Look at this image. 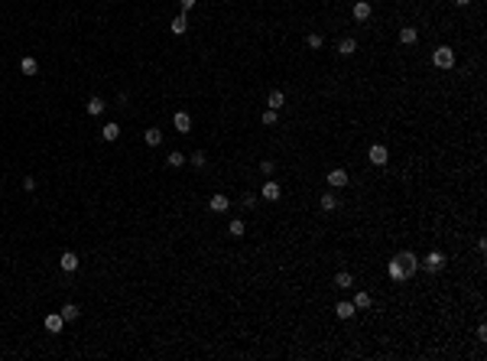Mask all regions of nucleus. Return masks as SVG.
I'll return each mask as SVG.
<instances>
[{
    "label": "nucleus",
    "mask_w": 487,
    "mask_h": 361,
    "mask_svg": "<svg viewBox=\"0 0 487 361\" xmlns=\"http://www.w3.org/2000/svg\"><path fill=\"white\" fill-rule=\"evenodd\" d=\"M101 137H104L108 143H114L117 137H120V124H114V120H111V124H104V130H101Z\"/></svg>",
    "instance_id": "20"
},
{
    "label": "nucleus",
    "mask_w": 487,
    "mask_h": 361,
    "mask_svg": "<svg viewBox=\"0 0 487 361\" xmlns=\"http://www.w3.org/2000/svg\"><path fill=\"white\" fill-rule=\"evenodd\" d=\"M195 3H198V0H179V7H182V13H186V10H192Z\"/></svg>",
    "instance_id": "32"
},
{
    "label": "nucleus",
    "mask_w": 487,
    "mask_h": 361,
    "mask_svg": "<svg viewBox=\"0 0 487 361\" xmlns=\"http://www.w3.org/2000/svg\"><path fill=\"white\" fill-rule=\"evenodd\" d=\"M227 205H231V202H227V196H221V192H218V196H211V199H208V208H211V212H215V215H221V212H227Z\"/></svg>",
    "instance_id": "14"
},
{
    "label": "nucleus",
    "mask_w": 487,
    "mask_h": 361,
    "mask_svg": "<svg viewBox=\"0 0 487 361\" xmlns=\"http://www.w3.org/2000/svg\"><path fill=\"white\" fill-rule=\"evenodd\" d=\"M351 283H354V277H351L348 270H338V274H335V286H338V290H348Z\"/></svg>",
    "instance_id": "23"
},
{
    "label": "nucleus",
    "mask_w": 487,
    "mask_h": 361,
    "mask_svg": "<svg viewBox=\"0 0 487 361\" xmlns=\"http://www.w3.org/2000/svg\"><path fill=\"white\" fill-rule=\"evenodd\" d=\"M59 313H62V319H65V322H75L78 316H81V309H78L75 303H65V306L59 309Z\"/></svg>",
    "instance_id": "21"
},
{
    "label": "nucleus",
    "mask_w": 487,
    "mask_h": 361,
    "mask_svg": "<svg viewBox=\"0 0 487 361\" xmlns=\"http://www.w3.org/2000/svg\"><path fill=\"white\" fill-rule=\"evenodd\" d=\"M354 52H357V40H354V36H344V40L338 42V55H344V59H351Z\"/></svg>",
    "instance_id": "10"
},
{
    "label": "nucleus",
    "mask_w": 487,
    "mask_h": 361,
    "mask_svg": "<svg viewBox=\"0 0 487 361\" xmlns=\"http://www.w3.org/2000/svg\"><path fill=\"white\" fill-rule=\"evenodd\" d=\"M169 30H172V33H176V36H182V33H186V30H188V20H186V13H179V16H176V20H172V23H169Z\"/></svg>",
    "instance_id": "24"
},
{
    "label": "nucleus",
    "mask_w": 487,
    "mask_h": 361,
    "mask_svg": "<svg viewBox=\"0 0 487 361\" xmlns=\"http://www.w3.org/2000/svg\"><path fill=\"white\" fill-rule=\"evenodd\" d=\"M59 267H62L65 274H72V270H78V254H75V251H65L62 257H59Z\"/></svg>",
    "instance_id": "11"
},
{
    "label": "nucleus",
    "mask_w": 487,
    "mask_h": 361,
    "mask_svg": "<svg viewBox=\"0 0 487 361\" xmlns=\"http://www.w3.org/2000/svg\"><path fill=\"white\" fill-rule=\"evenodd\" d=\"M143 140H147V147H159V143H162V130H156V127H150L147 134H143Z\"/></svg>",
    "instance_id": "25"
},
{
    "label": "nucleus",
    "mask_w": 487,
    "mask_h": 361,
    "mask_svg": "<svg viewBox=\"0 0 487 361\" xmlns=\"http://www.w3.org/2000/svg\"><path fill=\"white\" fill-rule=\"evenodd\" d=\"M266 108H273V111L286 108V94L279 91V88H276V91H270V94H266Z\"/></svg>",
    "instance_id": "15"
},
{
    "label": "nucleus",
    "mask_w": 487,
    "mask_h": 361,
    "mask_svg": "<svg viewBox=\"0 0 487 361\" xmlns=\"http://www.w3.org/2000/svg\"><path fill=\"white\" fill-rule=\"evenodd\" d=\"M244 231H247V225H244L240 218H234L231 225H227V235H234V238H244Z\"/></svg>",
    "instance_id": "27"
},
{
    "label": "nucleus",
    "mask_w": 487,
    "mask_h": 361,
    "mask_svg": "<svg viewBox=\"0 0 487 361\" xmlns=\"http://www.w3.org/2000/svg\"><path fill=\"white\" fill-rule=\"evenodd\" d=\"M104 108H108V104H104V98H98V94H94V98H88V104H85V111L91 114V118L104 114Z\"/></svg>",
    "instance_id": "16"
},
{
    "label": "nucleus",
    "mask_w": 487,
    "mask_h": 361,
    "mask_svg": "<svg viewBox=\"0 0 487 361\" xmlns=\"http://www.w3.org/2000/svg\"><path fill=\"white\" fill-rule=\"evenodd\" d=\"M396 260H403V267L410 270V274H416V267H419V257H416L412 251H403V254H400Z\"/></svg>",
    "instance_id": "19"
},
{
    "label": "nucleus",
    "mask_w": 487,
    "mask_h": 361,
    "mask_svg": "<svg viewBox=\"0 0 487 361\" xmlns=\"http://www.w3.org/2000/svg\"><path fill=\"white\" fill-rule=\"evenodd\" d=\"M188 160H192V166H198V169H205V166H208V153H205V150H195Z\"/></svg>",
    "instance_id": "26"
},
{
    "label": "nucleus",
    "mask_w": 487,
    "mask_h": 361,
    "mask_svg": "<svg viewBox=\"0 0 487 361\" xmlns=\"http://www.w3.org/2000/svg\"><path fill=\"white\" fill-rule=\"evenodd\" d=\"M260 196L266 199V202H276V199L283 196V186H279V182H263V186H260Z\"/></svg>",
    "instance_id": "7"
},
{
    "label": "nucleus",
    "mask_w": 487,
    "mask_h": 361,
    "mask_svg": "<svg viewBox=\"0 0 487 361\" xmlns=\"http://www.w3.org/2000/svg\"><path fill=\"white\" fill-rule=\"evenodd\" d=\"M318 205H322V212H335V208H338V199H335V192H325V196L318 199Z\"/></svg>",
    "instance_id": "22"
},
{
    "label": "nucleus",
    "mask_w": 487,
    "mask_h": 361,
    "mask_svg": "<svg viewBox=\"0 0 487 361\" xmlns=\"http://www.w3.org/2000/svg\"><path fill=\"white\" fill-rule=\"evenodd\" d=\"M23 189H26V192H33V189H36V179H33V176H26V179H23Z\"/></svg>",
    "instance_id": "33"
},
{
    "label": "nucleus",
    "mask_w": 487,
    "mask_h": 361,
    "mask_svg": "<svg viewBox=\"0 0 487 361\" xmlns=\"http://www.w3.org/2000/svg\"><path fill=\"white\" fill-rule=\"evenodd\" d=\"M367 160H371L374 166H387L390 163V150L383 147V143H374V147L367 150Z\"/></svg>",
    "instance_id": "4"
},
{
    "label": "nucleus",
    "mask_w": 487,
    "mask_h": 361,
    "mask_svg": "<svg viewBox=\"0 0 487 361\" xmlns=\"http://www.w3.org/2000/svg\"><path fill=\"white\" fill-rule=\"evenodd\" d=\"M186 160H188V157H182V153H179V150H172L169 157H166V163H169V166H172V169H179V166L186 163Z\"/></svg>",
    "instance_id": "28"
},
{
    "label": "nucleus",
    "mask_w": 487,
    "mask_h": 361,
    "mask_svg": "<svg viewBox=\"0 0 487 361\" xmlns=\"http://www.w3.org/2000/svg\"><path fill=\"white\" fill-rule=\"evenodd\" d=\"M260 173H263V176L273 173V160H260Z\"/></svg>",
    "instance_id": "31"
},
{
    "label": "nucleus",
    "mask_w": 487,
    "mask_h": 361,
    "mask_svg": "<svg viewBox=\"0 0 487 361\" xmlns=\"http://www.w3.org/2000/svg\"><path fill=\"white\" fill-rule=\"evenodd\" d=\"M400 42H403V46H416V42H419V30H416V26H403V30H400Z\"/></svg>",
    "instance_id": "12"
},
{
    "label": "nucleus",
    "mask_w": 487,
    "mask_h": 361,
    "mask_svg": "<svg viewBox=\"0 0 487 361\" xmlns=\"http://www.w3.org/2000/svg\"><path fill=\"white\" fill-rule=\"evenodd\" d=\"M305 42H309V49H322L325 46V36H322V33H309Z\"/></svg>",
    "instance_id": "29"
},
{
    "label": "nucleus",
    "mask_w": 487,
    "mask_h": 361,
    "mask_svg": "<svg viewBox=\"0 0 487 361\" xmlns=\"http://www.w3.org/2000/svg\"><path fill=\"white\" fill-rule=\"evenodd\" d=\"M419 267L429 270V274H442V270H445V254L442 251H429L422 260H419Z\"/></svg>",
    "instance_id": "1"
},
{
    "label": "nucleus",
    "mask_w": 487,
    "mask_h": 361,
    "mask_svg": "<svg viewBox=\"0 0 487 361\" xmlns=\"http://www.w3.org/2000/svg\"><path fill=\"white\" fill-rule=\"evenodd\" d=\"M468 3H471V0H455V7H468Z\"/></svg>",
    "instance_id": "34"
},
{
    "label": "nucleus",
    "mask_w": 487,
    "mask_h": 361,
    "mask_svg": "<svg viewBox=\"0 0 487 361\" xmlns=\"http://www.w3.org/2000/svg\"><path fill=\"white\" fill-rule=\"evenodd\" d=\"M351 13H354V20H357V23H367V20H371V13H374L371 0H354V7H351Z\"/></svg>",
    "instance_id": "5"
},
{
    "label": "nucleus",
    "mask_w": 487,
    "mask_h": 361,
    "mask_svg": "<svg viewBox=\"0 0 487 361\" xmlns=\"http://www.w3.org/2000/svg\"><path fill=\"white\" fill-rule=\"evenodd\" d=\"M432 65H435V69H442V72L451 69V65H455V49H451V46H439L432 52Z\"/></svg>",
    "instance_id": "2"
},
{
    "label": "nucleus",
    "mask_w": 487,
    "mask_h": 361,
    "mask_svg": "<svg viewBox=\"0 0 487 361\" xmlns=\"http://www.w3.org/2000/svg\"><path fill=\"white\" fill-rule=\"evenodd\" d=\"M260 124H263V127H273V124H276V111L266 108V111L260 114Z\"/></svg>",
    "instance_id": "30"
},
{
    "label": "nucleus",
    "mask_w": 487,
    "mask_h": 361,
    "mask_svg": "<svg viewBox=\"0 0 487 361\" xmlns=\"http://www.w3.org/2000/svg\"><path fill=\"white\" fill-rule=\"evenodd\" d=\"M354 313H357L354 303H338V306H335V316H338V319H344V322L354 319Z\"/></svg>",
    "instance_id": "18"
},
{
    "label": "nucleus",
    "mask_w": 487,
    "mask_h": 361,
    "mask_svg": "<svg viewBox=\"0 0 487 361\" xmlns=\"http://www.w3.org/2000/svg\"><path fill=\"white\" fill-rule=\"evenodd\" d=\"M387 274H390V280H393V283H406V280H410V270H406V267H403V260H390V264H387Z\"/></svg>",
    "instance_id": "3"
},
{
    "label": "nucleus",
    "mask_w": 487,
    "mask_h": 361,
    "mask_svg": "<svg viewBox=\"0 0 487 361\" xmlns=\"http://www.w3.org/2000/svg\"><path fill=\"white\" fill-rule=\"evenodd\" d=\"M172 124H176L179 134H188V130H192V118H188L186 111H176V114H172Z\"/></svg>",
    "instance_id": "8"
},
{
    "label": "nucleus",
    "mask_w": 487,
    "mask_h": 361,
    "mask_svg": "<svg viewBox=\"0 0 487 361\" xmlns=\"http://www.w3.org/2000/svg\"><path fill=\"white\" fill-rule=\"evenodd\" d=\"M325 182H328L332 189H344V186H348V173H344L341 166H338V169H328V176H325Z\"/></svg>",
    "instance_id": "6"
},
{
    "label": "nucleus",
    "mask_w": 487,
    "mask_h": 361,
    "mask_svg": "<svg viewBox=\"0 0 487 361\" xmlns=\"http://www.w3.org/2000/svg\"><path fill=\"white\" fill-rule=\"evenodd\" d=\"M42 325H46V332H62V325H65V319H62V313H49L46 316V322H42Z\"/></svg>",
    "instance_id": "9"
},
{
    "label": "nucleus",
    "mask_w": 487,
    "mask_h": 361,
    "mask_svg": "<svg viewBox=\"0 0 487 361\" xmlns=\"http://www.w3.org/2000/svg\"><path fill=\"white\" fill-rule=\"evenodd\" d=\"M351 303H354V309H371L374 306V296L367 290H361V293H354V299H351Z\"/></svg>",
    "instance_id": "17"
},
{
    "label": "nucleus",
    "mask_w": 487,
    "mask_h": 361,
    "mask_svg": "<svg viewBox=\"0 0 487 361\" xmlns=\"http://www.w3.org/2000/svg\"><path fill=\"white\" fill-rule=\"evenodd\" d=\"M20 72H23L26 79H33V75L39 72V62L33 59V55H23V59H20Z\"/></svg>",
    "instance_id": "13"
}]
</instances>
